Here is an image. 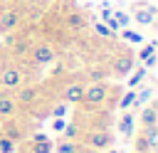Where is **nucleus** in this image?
Listing matches in <instances>:
<instances>
[{"mask_svg": "<svg viewBox=\"0 0 158 153\" xmlns=\"http://www.w3.org/2000/svg\"><path fill=\"white\" fill-rule=\"evenodd\" d=\"M17 114V104H15V96L10 91H0V121H10L12 116Z\"/></svg>", "mask_w": 158, "mask_h": 153, "instance_id": "423d86ee", "label": "nucleus"}, {"mask_svg": "<svg viewBox=\"0 0 158 153\" xmlns=\"http://www.w3.org/2000/svg\"><path fill=\"white\" fill-rule=\"evenodd\" d=\"M27 54L32 57V62H35L37 67H47V64H52V62L57 59V49H54V44H49V42H37V44H32Z\"/></svg>", "mask_w": 158, "mask_h": 153, "instance_id": "20e7f679", "label": "nucleus"}, {"mask_svg": "<svg viewBox=\"0 0 158 153\" xmlns=\"http://www.w3.org/2000/svg\"><path fill=\"white\" fill-rule=\"evenodd\" d=\"M141 133L146 136V141H148V146H151V148H156V146H158V123H156V126H146Z\"/></svg>", "mask_w": 158, "mask_h": 153, "instance_id": "4468645a", "label": "nucleus"}, {"mask_svg": "<svg viewBox=\"0 0 158 153\" xmlns=\"http://www.w3.org/2000/svg\"><path fill=\"white\" fill-rule=\"evenodd\" d=\"M128 20H131V17H128L126 12H116V10H114V25H116V30H123V27L128 25Z\"/></svg>", "mask_w": 158, "mask_h": 153, "instance_id": "f3484780", "label": "nucleus"}, {"mask_svg": "<svg viewBox=\"0 0 158 153\" xmlns=\"http://www.w3.org/2000/svg\"><path fill=\"white\" fill-rule=\"evenodd\" d=\"M156 123H158V109H156V104L143 106V111H141V126L146 128V126H156Z\"/></svg>", "mask_w": 158, "mask_h": 153, "instance_id": "9b49d317", "label": "nucleus"}, {"mask_svg": "<svg viewBox=\"0 0 158 153\" xmlns=\"http://www.w3.org/2000/svg\"><path fill=\"white\" fill-rule=\"evenodd\" d=\"M64 114H67V106H64V104H57V106L52 109V116H54V118H62Z\"/></svg>", "mask_w": 158, "mask_h": 153, "instance_id": "a878e982", "label": "nucleus"}, {"mask_svg": "<svg viewBox=\"0 0 158 153\" xmlns=\"http://www.w3.org/2000/svg\"><path fill=\"white\" fill-rule=\"evenodd\" d=\"M64 25H67L69 32H81V30L86 27V12H84V10H69Z\"/></svg>", "mask_w": 158, "mask_h": 153, "instance_id": "6e6552de", "label": "nucleus"}, {"mask_svg": "<svg viewBox=\"0 0 158 153\" xmlns=\"http://www.w3.org/2000/svg\"><path fill=\"white\" fill-rule=\"evenodd\" d=\"M133 123H136L133 114H123L121 121H118V131H121L123 136H131V133H133Z\"/></svg>", "mask_w": 158, "mask_h": 153, "instance_id": "ddd939ff", "label": "nucleus"}, {"mask_svg": "<svg viewBox=\"0 0 158 153\" xmlns=\"http://www.w3.org/2000/svg\"><path fill=\"white\" fill-rule=\"evenodd\" d=\"M136 153H153V151H136Z\"/></svg>", "mask_w": 158, "mask_h": 153, "instance_id": "473e14b6", "label": "nucleus"}, {"mask_svg": "<svg viewBox=\"0 0 158 153\" xmlns=\"http://www.w3.org/2000/svg\"><path fill=\"white\" fill-rule=\"evenodd\" d=\"M123 37H126L128 42H143L141 32H131V30H126V27H123Z\"/></svg>", "mask_w": 158, "mask_h": 153, "instance_id": "393cba45", "label": "nucleus"}, {"mask_svg": "<svg viewBox=\"0 0 158 153\" xmlns=\"http://www.w3.org/2000/svg\"><path fill=\"white\" fill-rule=\"evenodd\" d=\"M86 143L91 146V148H109L111 146V133H106V131H94V133H89L86 136Z\"/></svg>", "mask_w": 158, "mask_h": 153, "instance_id": "9d476101", "label": "nucleus"}, {"mask_svg": "<svg viewBox=\"0 0 158 153\" xmlns=\"http://www.w3.org/2000/svg\"><path fill=\"white\" fill-rule=\"evenodd\" d=\"M101 17H104V20H106V22H109V20H111V17H114V10H109V7H106V10H104V12H101Z\"/></svg>", "mask_w": 158, "mask_h": 153, "instance_id": "c756f323", "label": "nucleus"}, {"mask_svg": "<svg viewBox=\"0 0 158 153\" xmlns=\"http://www.w3.org/2000/svg\"><path fill=\"white\" fill-rule=\"evenodd\" d=\"M52 148H54V146H52L47 138H44V141H35V143H32V153H52Z\"/></svg>", "mask_w": 158, "mask_h": 153, "instance_id": "dca6fc26", "label": "nucleus"}, {"mask_svg": "<svg viewBox=\"0 0 158 153\" xmlns=\"http://www.w3.org/2000/svg\"><path fill=\"white\" fill-rule=\"evenodd\" d=\"M25 12H22V5L20 2H7L5 10L0 12V35H12L20 22H22Z\"/></svg>", "mask_w": 158, "mask_h": 153, "instance_id": "f257e3e1", "label": "nucleus"}, {"mask_svg": "<svg viewBox=\"0 0 158 153\" xmlns=\"http://www.w3.org/2000/svg\"><path fill=\"white\" fill-rule=\"evenodd\" d=\"M37 96H40V89L37 86H17L15 89V104L17 106H30V104H35L37 101Z\"/></svg>", "mask_w": 158, "mask_h": 153, "instance_id": "0eeeda50", "label": "nucleus"}, {"mask_svg": "<svg viewBox=\"0 0 158 153\" xmlns=\"http://www.w3.org/2000/svg\"><path fill=\"white\" fill-rule=\"evenodd\" d=\"M143 62H146V69H153V67H156V62H158V57H156V54H151V57H148V59H143Z\"/></svg>", "mask_w": 158, "mask_h": 153, "instance_id": "cd10ccee", "label": "nucleus"}, {"mask_svg": "<svg viewBox=\"0 0 158 153\" xmlns=\"http://www.w3.org/2000/svg\"><path fill=\"white\" fill-rule=\"evenodd\" d=\"M5 5H7V2H5V0H0V12L5 10Z\"/></svg>", "mask_w": 158, "mask_h": 153, "instance_id": "7c9ffc66", "label": "nucleus"}, {"mask_svg": "<svg viewBox=\"0 0 158 153\" xmlns=\"http://www.w3.org/2000/svg\"><path fill=\"white\" fill-rule=\"evenodd\" d=\"M151 54H156V42H148V44H146V47H143V49L138 52V59L143 62V59H148Z\"/></svg>", "mask_w": 158, "mask_h": 153, "instance_id": "aec40b11", "label": "nucleus"}, {"mask_svg": "<svg viewBox=\"0 0 158 153\" xmlns=\"http://www.w3.org/2000/svg\"><path fill=\"white\" fill-rule=\"evenodd\" d=\"M106 96H109V86H106L104 81H94V84L84 86L81 104H86L89 109H96V106H101V104L106 101Z\"/></svg>", "mask_w": 158, "mask_h": 153, "instance_id": "7ed1b4c3", "label": "nucleus"}, {"mask_svg": "<svg viewBox=\"0 0 158 153\" xmlns=\"http://www.w3.org/2000/svg\"><path fill=\"white\" fill-rule=\"evenodd\" d=\"M64 136H67V138H74V136H77V128H74V126H64Z\"/></svg>", "mask_w": 158, "mask_h": 153, "instance_id": "c85d7f7f", "label": "nucleus"}, {"mask_svg": "<svg viewBox=\"0 0 158 153\" xmlns=\"http://www.w3.org/2000/svg\"><path fill=\"white\" fill-rule=\"evenodd\" d=\"M133 64H136L133 54H128V52H121V54L114 59V64H111V72H114L116 76H126L128 72H133Z\"/></svg>", "mask_w": 158, "mask_h": 153, "instance_id": "39448f33", "label": "nucleus"}, {"mask_svg": "<svg viewBox=\"0 0 158 153\" xmlns=\"http://www.w3.org/2000/svg\"><path fill=\"white\" fill-rule=\"evenodd\" d=\"M64 126H67V123H64L62 118H54V121H52V131H57V133H62V131H64Z\"/></svg>", "mask_w": 158, "mask_h": 153, "instance_id": "bb28decb", "label": "nucleus"}, {"mask_svg": "<svg viewBox=\"0 0 158 153\" xmlns=\"http://www.w3.org/2000/svg\"><path fill=\"white\" fill-rule=\"evenodd\" d=\"M94 32H96L99 37H104V39H109V37H114V32H111V30H109L106 25H99V22L94 25Z\"/></svg>", "mask_w": 158, "mask_h": 153, "instance_id": "412c9836", "label": "nucleus"}, {"mask_svg": "<svg viewBox=\"0 0 158 153\" xmlns=\"http://www.w3.org/2000/svg\"><path fill=\"white\" fill-rule=\"evenodd\" d=\"M136 151H153V148L148 146V141H146L143 133H138V138H136Z\"/></svg>", "mask_w": 158, "mask_h": 153, "instance_id": "b1692460", "label": "nucleus"}, {"mask_svg": "<svg viewBox=\"0 0 158 153\" xmlns=\"http://www.w3.org/2000/svg\"><path fill=\"white\" fill-rule=\"evenodd\" d=\"M15 2H20V5H27V2H32V0H15Z\"/></svg>", "mask_w": 158, "mask_h": 153, "instance_id": "2f4dec72", "label": "nucleus"}, {"mask_svg": "<svg viewBox=\"0 0 158 153\" xmlns=\"http://www.w3.org/2000/svg\"><path fill=\"white\" fill-rule=\"evenodd\" d=\"M153 17H156V10H153V7H141V10H136V15H133V20H136L138 25H151Z\"/></svg>", "mask_w": 158, "mask_h": 153, "instance_id": "f8f14e48", "label": "nucleus"}, {"mask_svg": "<svg viewBox=\"0 0 158 153\" xmlns=\"http://www.w3.org/2000/svg\"><path fill=\"white\" fill-rule=\"evenodd\" d=\"M133 99H136V91H126V94H123V99H121V104H118V106H121V109H128V106H131V104H133Z\"/></svg>", "mask_w": 158, "mask_h": 153, "instance_id": "5701e85b", "label": "nucleus"}, {"mask_svg": "<svg viewBox=\"0 0 158 153\" xmlns=\"http://www.w3.org/2000/svg\"><path fill=\"white\" fill-rule=\"evenodd\" d=\"M57 153H77V143L74 141H62V143H57Z\"/></svg>", "mask_w": 158, "mask_h": 153, "instance_id": "a211bd4d", "label": "nucleus"}, {"mask_svg": "<svg viewBox=\"0 0 158 153\" xmlns=\"http://www.w3.org/2000/svg\"><path fill=\"white\" fill-rule=\"evenodd\" d=\"M30 47H32V44H30L27 39H17V42H15V54H20V57H22V54H27V52H30Z\"/></svg>", "mask_w": 158, "mask_h": 153, "instance_id": "6ab92c4d", "label": "nucleus"}, {"mask_svg": "<svg viewBox=\"0 0 158 153\" xmlns=\"http://www.w3.org/2000/svg\"><path fill=\"white\" fill-rule=\"evenodd\" d=\"M146 72H148L146 67H138V72H136V74H131V81H128V84H131V86L141 84V81H143V76H146Z\"/></svg>", "mask_w": 158, "mask_h": 153, "instance_id": "4be33fe9", "label": "nucleus"}, {"mask_svg": "<svg viewBox=\"0 0 158 153\" xmlns=\"http://www.w3.org/2000/svg\"><path fill=\"white\" fill-rule=\"evenodd\" d=\"M17 151V141H12L10 136L0 133V153H15Z\"/></svg>", "mask_w": 158, "mask_h": 153, "instance_id": "2eb2a0df", "label": "nucleus"}, {"mask_svg": "<svg viewBox=\"0 0 158 153\" xmlns=\"http://www.w3.org/2000/svg\"><path fill=\"white\" fill-rule=\"evenodd\" d=\"M25 84V72L17 67V64H5L0 69V86L5 91H15L17 86Z\"/></svg>", "mask_w": 158, "mask_h": 153, "instance_id": "f03ea898", "label": "nucleus"}, {"mask_svg": "<svg viewBox=\"0 0 158 153\" xmlns=\"http://www.w3.org/2000/svg\"><path fill=\"white\" fill-rule=\"evenodd\" d=\"M62 96H64V101H67V104H79V101H81V96H84V84H79V81L67 84Z\"/></svg>", "mask_w": 158, "mask_h": 153, "instance_id": "1a4fd4ad", "label": "nucleus"}]
</instances>
